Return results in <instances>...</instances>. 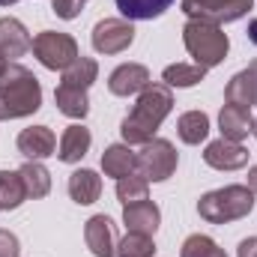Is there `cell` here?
I'll return each instance as SVG.
<instances>
[{
    "instance_id": "ffe728a7",
    "label": "cell",
    "mask_w": 257,
    "mask_h": 257,
    "mask_svg": "<svg viewBox=\"0 0 257 257\" xmlns=\"http://www.w3.org/2000/svg\"><path fill=\"white\" fill-rule=\"evenodd\" d=\"M54 102H57V111L72 117V120H84L87 111H90V99H87V90L81 87H72V84H60L54 90Z\"/></svg>"
},
{
    "instance_id": "277c9868",
    "label": "cell",
    "mask_w": 257,
    "mask_h": 257,
    "mask_svg": "<svg viewBox=\"0 0 257 257\" xmlns=\"http://www.w3.org/2000/svg\"><path fill=\"white\" fill-rule=\"evenodd\" d=\"M183 42H186V51L194 57V63L203 69L218 66L230 51L227 33L218 24H206V21H189L183 27Z\"/></svg>"
},
{
    "instance_id": "f1b7e54d",
    "label": "cell",
    "mask_w": 257,
    "mask_h": 257,
    "mask_svg": "<svg viewBox=\"0 0 257 257\" xmlns=\"http://www.w3.org/2000/svg\"><path fill=\"white\" fill-rule=\"evenodd\" d=\"M212 248H215V239H209V236H203V233H194V236H189V239L183 242L180 257H206Z\"/></svg>"
},
{
    "instance_id": "d590c367",
    "label": "cell",
    "mask_w": 257,
    "mask_h": 257,
    "mask_svg": "<svg viewBox=\"0 0 257 257\" xmlns=\"http://www.w3.org/2000/svg\"><path fill=\"white\" fill-rule=\"evenodd\" d=\"M18 0H0V6H15Z\"/></svg>"
},
{
    "instance_id": "1f68e13d",
    "label": "cell",
    "mask_w": 257,
    "mask_h": 257,
    "mask_svg": "<svg viewBox=\"0 0 257 257\" xmlns=\"http://www.w3.org/2000/svg\"><path fill=\"white\" fill-rule=\"evenodd\" d=\"M236 257H257V236L242 239V242H239V248H236Z\"/></svg>"
},
{
    "instance_id": "4fadbf2b",
    "label": "cell",
    "mask_w": 257,
    "mask_h": 257,
    "mask_svg": "<svg viewBox=\"0 0 257 257\" xmlns=\"http://www.w3.org/2000/svg\"><path fill=\"white\" fill-rule=\"evenodd\" d=\"M33 48V39L27 27L18 18H0V57L9 63L15 57H24Z\"/></svg>"
},
{
    "instance_id": "2e32d148",
    "label": "cell",
    "mask_w": 257,
    "mask_h": 257,
    "mask_svg": "<svg viewBox=\"0 0 257 257\" xmlns=\"http://www.w3.org/2000/svg\"><path fill=\"white\" fill-rule=\"evenodd\" d=\"M102 171L105 177H128L138 171V153L128 147V144H111L105 153H102Z\"/></svg>"
},
{
    "instance_id": "d6a6232c",
    "label": "cell",
    "mask_w": 257,
    "mask_h": 257,
    "mask_svg": "<svg viewBox=\"0 0 257 257\" xmlns=\"http://www.w3.org/2000/svg\"><path fill=\"white\" fill-rule=\"evenodd\" d=\"M245 36H248V42H251V45H257V18H251V21H248Z\"/></svg>"
},
{
    "instance_id": "ac0fdd59",
    "label": "cell",
    "mask_w": 257,
    "mask_h": 257,
    "mask_svg": "<svg viewBox=\"0 0 257 257\" xmlns=\"http://www.w3.org/2000/svg\"><path fill=\"white\" fill-rule=\"evenodd\" d=\"M251 108H242V105H224L221 114H218V126H221V138L227 141H242L248 138L251 132Z\"/></svg>"
},
{
    "instance_id": "8d00e7d4",
    "label": "cell",
    "mask_w": 257,
    "mask_h": 257,
    "mask_svg": "<svg viewBox=\"0 0 257 257\" xmlns=\"http://www.w3.org/2000/svg\"><path fill=\"white\" fill-rule=\"evenodd\" d=\"M6 66H9V63H6V60H3V57H0V75H3V72H6Z\"/></svg>"
},
{
    "instance_id": "603a6c76",
    "label": "cell",
    "mask_w": 257,
    "mask_h": 257,
    "mask_svg": "<svg viewBox=\"0 0 257 257\" xmlns=\"http://www.w3.org/2000/svg\"><path fill=\"white\" fill-rule=\"evenodd\" d=\"M21 183H24V192L27 197H45V194L51 192V174L39 165V162H27V165H21Z\"/></svg>"
},
{
    "instance_id": "8fae6325",
    "label": "cell",
    "mask_w": 257,
    "mask_h": 257,
    "mask_svg": "<svg viewBox=\"0 0 257 257\" xmlns=\"http://www.w3.org/2000/svg\"><path fill=\"white\" fill-rule=\"evenodd\" d=\"M84 239L96 257H117V233L108 215H93L84 227Z\"/></svg>"
},
{
    "instance_id": "484cf974",
    "label": "cell",
    "mask_w": 257,
    "mask_h": 257,
    "mask_svg": "<svg viewBox=\"0 0 257 257\" xmlns=\"http://www.w3.org/2000/svg\"><path fill=\"white\" fill-rule=\"evenodd\" d=\"M96 75H99V63H96L93 57H78L69 69H63V81H60V84H72V87L87 90V87L96 81Z\"/></svg>"
},
{
    "instance_id": "4316f807",
    "label": "cell",
    "mask_w": 257,
    "mask_h": 257,
    "mask_svg": "<svg viewBox=\"0 0 257 257\" xmlns=\"http://www.w3.org/2000/svg\"><path fill=\"white\" fill-rule=\"evenodd\" d=\"M147 180L135 171V174H128V177H120L117 180V200L128 206V203H138V200H147Z\"/></svg>"
},
{
    "instance_id": "ba28073f",
    "label": "cell",
    "mask_w": 257,
    "mask_h": 257,
    "mask_svg": "<svg viewBox=\"0 0 257 257\" xmlns=\"http://www.w3.org/2000/svg\"><path fill=\"white\" fill-rule=\"evenodd\" d=\"M135 42V27L123 18H105L93 27V48L99 54H120Z\"/></svg>"
},
{
    "instance_id": "e575fe53",
    "label": "cell",
    "mask_w": 257,
    "mask_h": 257,
    "mask_svg": "<svg viewBox=\"0 0 257 257\" xmlns=\"http://www.w3.org/2000/svg\"><path fill=\"white\" fill-rule=\"evenodd\" d=\"M206 257H227V254H224V251H221V248L215 245V248H212V251H209V254H206Z\"/></svg>"
},
{
    "instance_id": "9a60e30c",
    "label": "cell",
    "mask_w": 257,
    "mask_h": 257,
    "mask_svg": "<svg viewBox=\"0 0 257 257\" xmlns=\"http://www.w3.org/2000/svg\"><path fill=\"white\" fill-rule=\"evenodd\" d=\"M224 99L230 105H242V108H254L257 105V60L248 69L236 72L227 87H224Z\"/></svg>"
},
{
    "instance_id": "d6986e66",
    "label": "cell",
    "mask_w": 257,
    "mask_h": 257,
    "mask_svg": "<svg viewBox=\"0 0 257 257\" xmlns=\"http://www.w3.org/2000/svg\"><path fill=\"white\" fill-rule=\"evenodd\" d=\"M102 194V177L90 168H78L72 177H69V197L81 206L87 203H96Z\"/></svg>"
},
{
    "instance_id": "74e56055",
    "label": "cell",
    "mask_w": 257,
    "mask_h": 257,
    "mask_svg": "<svg viewBox=\"0 0 257 257\" xmlns=\"http://www.w3.org/2000/svg\"><path fill=\"white\" fill-rule=\"evenodd\" d=\"M251 132H254V138H257V120H254V123H251Z\"/></svg>"
},
{
    "instance_id": "5b68a950",
    "label": "cell",
    "mask_w": 257,
    "mask_h": 257,
    "mask_svg": "<svg viewBox=\"0 0 257 257\" xmlns=\"http://www.w3.org/2000/svg\"><path fill=\"white\" fill-rule=\"evenodd\" d=\"M177 171V150L165 138H153L138 150V174L147 183H162Z\"/></svg>"
},
{
    "instance_id": "836d02e7",
    "label": "cell",
    "mask_w": 257,
    "mask_h": 257,
    "mask_svg": "<svg viewBox=\"0 0 257 257\" xmlns=\"http://www.w3.org/2000/svg\"><path fill=\"white\" fill-rule=\"evenodd\" d=\"M248 189L257 194V165L251 168V171H248Z\"/></svg>"
},
{
    "instance_id": "4dcf8cb0",
    "label": "cell",
    "mask_w": 257,
    "mask_h": 257,
    "mask_svg": "<svg viewBox=\"0 0 257 257\" xmlns=\"http://www.w3.org/2000/svg\"><path fill=\"white\" fill-rule=\"evenodd\" d=\"M18 254H21L18 236L9 233V230H0V257H18Z\"/></svg>"
},
{
    "instance_id": "7c38bea8",
    "label": "cell",
    "mask_w": 257,
    "mask_h": 257,
    "mask_svg": "<svg viewBox=\"0 0 257 257\" xmlns=\"http://www.w3.org/2000/svg\"><path fill=\"white\" fill-rule=\"evenodd\" d=\"M150 87V72L141 63H123L117 66L108 78V90L114 96H138Z\"/></svg>"
},
{
    "instance_id": "7a4b0ae2",
    "label": "cell",
    "mask_w": 257,
    "mask_h": 257,
    "mask_svg": "<svg viewBox=\"0 0 257 257\" xmlns=\"http://www.w3.org/2000/svg\"><path fill=\"white\" fill-rule=\"evenodd\" d=\"M42 108V87L30 69L9 63L0 75V120L30 117Z\"/></svg>"
},
{
    "instance_id": "f546056e",
    "label": "cell",
    "mask_w": 257,
    "mask_h": 257,
    "mask_svg": "<svg viewBox=\"0 0 257 257\" xmlns=\"http://www.w3.org/2000/svg\"><path fill=\"white\" fill-rule=\"evenodd\" d=\"M51 6H54V15H57V18L72 21V18H78V15H81L84 0H51Z\"/></svg>"
},
{
    "instance_id": "44dd1931",
    "label": "cell",
    "mask_w": 257,
    "mask_h": 257,
    "mask_svg": "<svg viewBox=\"0 0 257 257\" xmlns=\"http://www.w3.org/2000/svg\"><path fill=\"white\" fill-rule=\"evenodd\" d=\"M174 0H117V9L128 21H153L165 9H171Z\"/></svg>"
},
{
    "instance_id": "cb8c5ba5",
    "label": "cell",
    "mask_w": 257,
    "mask_h": 257,
    "mask_svg": "<svg viewBox=\"0 0 257 257\" xmlns=\"http://www.w3.org/2000/svg\"><path fill=\"white\" fill-rule=\"evenodd\" d=\"M27 200L18 171H0V209H18Z\"/></svg>"
},
{
    "instance_id": "3957f363",
    "label": "cell",
    "mask_w": 257,
    "mask_h": 257,
    "mask_svg": "<svg viewBox=\"0 0 257 257\" xmlns=\"http://www.w3.org/2000/svg\"><path fill=\"white\" fill-rule=\"evenodd\" d=\"M254 209V192L248 186H224L215 192H206L197 200V212L209 224H227L236 218H245Z\"/></svg>"
},
{
    "instance_id": "e0dca14e",
    "label": "cell",
    "mask_w": 257,
    "mask_h": 257,
    "mask_svg": "<svg viewBox=\"0 0 257 257\" xmlns=\"http://www.w3.org/2000/svg\"><path fill=\"white\" fill-rule=\"evenodd\" d=\"M90 144H93L90 128H84L81 123H72V126L63 132V138H60L57 156H60V162H66V165H75V162H81V159L87 156Z\"/></svg>"
},
{
    "instance_id": "8992f818",
    "label": "cell",
    "mask_w": 257,
    "mask_h": 257,
    "mask_svg": "<svg viewBox=\"0 0 257 257\" xmlns=\"http://www.w3.org/2000/svg\"><path fill=\"white\" fill-rule=\"evenodd\" d=\"M254 0H183V12L189 21H206V24H230L248 15Z\"/></svg>"
},
{
    "instance_id": "83f0119b",
    "label": "cell",
    "mask_w": 257,
    "mask_h": 257,
    "mask_svg": "<svg viewBox=\"0 0 257 257\" xmlns=\"http://www.w3.org/2000/svg\"><path fill=\"white\" fill-rule=\"evenodd\" d=\"M153 251H156V242L153 236H144V233H126L117 242V257H153Z\"/></svg>"
},
{
    "instance_id": "30bf717a",
    "label": "cell",
    "mask_w": 257,
    "mask_h": 257,
    "mask_svg": "<svg viewBox=\"0 0 257 257\" xmlns=\"http://www.w3.org/2000/svg\"><path fill=\"white\" fill-rule=\"evenodd\" d=\"M15 144H18V153H21L27 162H42V159L54 156V150H57V135L48 126H30L18 135Z\"/></svg>"
},
{
    "instance_id": "d4e9b609",
    "label": "cell",
    "mask_w": 257,
    "mask_h": 257,
    "mask_svg": "<svg viewBox=\"0 0 257 257\" xmlns=\"http://www.w3.org/2000/svg\"><path fill=\"white\" fill-rule=\"evenodd\" d=\"M203 75L206 69L197 63H174L162 72V81L168 87H194L197 81H203Z\"/></svg>"
},
{
    "instance_id": "6da1fadb",
    "label": "cell",
    "mask_w": 257,
    "mask_h": 257,
    "mask_svg": "<svg viewBox=\"0 0 257 257\" xmlns=\"http://www.w3.org/2000/svg\"><path fill=\"white\" fill-rule=\"evenodd\" d=\"M174 108V93L168 84H150L144 93H138V102L132 105V111L123 120V141L128 147H144L147 141H153V135L165 123V117Z\"/></svg>"
},
{
    "instance_id": "52a82bcc",
    "label": "cell",
    "mask_w": 257,
    "mask_h": 257,
    "mask_svg": "<svg viewBox=\"0 0 257 257\" xmlns=\"http://www.w3.org/2000/svg\"><path fill=\"white\" fill-rule=\"evenodd\" d=\"M33 54L36 60L45 66V69H69L81 54H78V42L69 36V33H54V30H42L36 39H33Z\"/></svg>"
},
{
    "instance_id": "5bb4252c",
    "label": "cell",
    "mask_w": 257,
    "mask_h": 257,
    "mask_svg": "<svg viewBox=\"0 0 257 257\" xmlns=\"http://www.w3.org/2000/svg\"><path fill=\"white\" fill-rule=\"evenodd\" d=\"M159 221H162V212H159V206L153 200H138V203L123 206V224H126L128 233L153 236L159 230Z\"/></svg>"
},
{
    "instance_id": "9c48e42d",
    "label": "cell",
    "mask_w": 257,
    "mask_h": 257,
    "mask_svg": "<svg viewBox=\"0 0 257 257\" xmlns=\"http://www.w3.org/2000/svg\"><path fill=\"white\" fill-rule=\"evenodd\" d=\"M203 162L215 171H239L248 165V150L239 144V141H227V138H218L212 144H206L203 150Z\"/></svg>"
},
{
    "instance_id": "7402d4cb",
    "label": "cell",
    "mask_w": 257,
    "mask_h": 257,
    "mask_svg": "<svg viewBox=\"0 0 257 257\" xmlns=\"http://www.w3.org/2000/svg\"><path fill=\"white\" fill-rule=\"evenodd\" d=\"M177 135H180L183 144H192V147L200 144V141H206V135H209V117L203 111H186L177 120Z\"/></svg>"
}]
</instances>
